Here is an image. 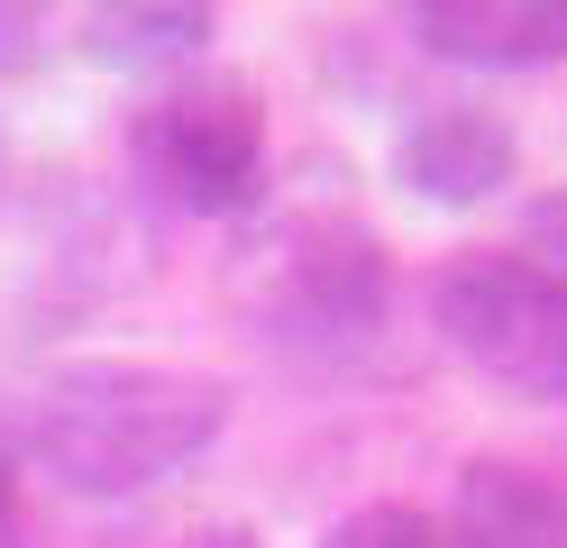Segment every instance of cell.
Masks as SVG:
<instances>
[{
	"label": "cell",
	"mask_w": 567,
	"mask_h": 548,
	"mask_svg": "<svg viewBox=\"0 0 567 548\" xmlns=\"http://www.w3.org/2000/svg\"><path fill=\"white\" fill-rule=\"evenodd\" d=\"M10 503H19V475H10V448H0V521H10Z\"/></svg>",
	"instance_id": "obj_12"
},
{
	"label": "cell",
	"mask_w": 567,
	"mask_h": 548,
	"mask_svg": "<svg viewBox=\"0 0 567 548\" xmlns=\"http://www.w3.org/2000/svg\"><path fill=\"white\" fill-rule=\"evenodd\" d=\"M412 37L476 73H540L567 64V0H431L412 10Z\"/></svg>",
	"instance_id": "obj_6"
},
{
	"label": "cell",
	"mask_w": 567,
	"mask_h": 548,
	"mask_svg": "<svg viewBox=\"0 0 567 548\" xmlns=\"http://www.w3.org/2000/svg\"><path fill=\"white\" fill-rule=\"evenodd\" d=\"M0 210H10V137H0Z\"/></svg>",
	"instance_id": "obj_14"
},
{
	"label": "cell",
	"mask_w": 567,
	"mask_h": 548,
	"mask_svg": "<svg viewBox=\"0 0 567 548\" xmlns=\"http://www.w3.org/2000/svg\"><path fill=\"white\" fill-rule=\"evenodd\" d=\"M229 430V384L193 365H137V356H74L28 393V448L64 494L128 503L174 485L210 457Z\"/></svg>",
	"instance_id": "obj_1"
},
{
	"label": "cell",
	"mask_w": 567,
	"mask_h": 548,
	"mask_svg": "<svg viewBox=\"0 0 567 548\" xmlns=\"http://www.w3.org/2000/svg\"><path fill=\"white\" fill-rule=\"evenodd\" d=\"M229 311L275 348L302 356H358L394 320V256L358 210H266L220 266Z\"/></svg>",
	"instance_id": "obj_2"
},
{
	"label": "cell",
	"mask_w": 567,
	"mask_h": 548,
	"mask_svg": "<svg viewBox=\"0 0 567 548\" xmlns=\"http://www.w3.org/2000/svg\"><path fill=\"white\" fill-rule=\"evenodd\" d=\"M193 548H257L247 530H210V539H193Z\"/></svg>",
	"instance_id": "obj_13"
},
{
	"label": "cell",
	"mask_w": 567,
	"mask_h": 548,
	"mask_svg": "<svg viewBox=\"0 0 567 548\" xmlns=\"http://www.w3.org/2000/svg\"><path fill=\"white\" fill-rule=\"evenodd\" d=\"M522 247H530V266H540V275L567 283V183H549V193L522 201Z\"/></svg>",
	"instance_id": "obj_10"
},
{
	"label": "cell",
	"mask_w": 567,
	"mask_h": 548,
	"mask_svg": "<svg viewBox=\"0 0 567 548\" xmlns=\"http://www.w3.org/2000/svg\"><path fill=\"white\" fill-rule=\"evenodd\" d=\"M321 548H449V521H431L421 503H367V511H348Z\"/></svg>",
	"instance_id": "obj_9"
},
{
	"label": "cell",
	"mask_w": 567,
	"mask_h": 548,
	"mask_svg": "<svg viewBox=\"0 0 567 548\" xmlns=\"http://www.w3.org/2000/svg\"><path fill=\"white\" fill-rule=\"evenodd\" d=\"M128 165L174 210L238 219L257 210V183H266V110L247 83H174L137 110Z\"/></svg>",
	"instance_id": "obj_4"
},
{
	"label": "cell",
	"mask_w": 567,
	"mask_h": 548,
	"mask_svg": "<svg viewBox=\"0 0 567 548\" xmlns=\"http://www.w3.org/2000/svg\"><path fill=\"white\" fill-rule=\"evenodd\" d=\"M210 28L220 19L193 10V0H120V10H83L74 46L111 73H174L210 46Z\"/></svg>",
	"instance_id": "obj_8"
},
{
	"label": "cell",
	"mask_w": 567,
	"mask_h": 548,
	"mask_svg": "<svg viewBox=\"0 0 567 548\" xmlns=\"http://www.w3.org/2000/svg\"><path fill=\"white\" fill-rule=\"evenodd\" d=\"M431 320L485 384L522 402H567V283L540 275L530 256L513 247L449 256L431 283Z\"/></svg>",
	"instance_id": "obj_3"
},
{
	"label": "cell",
	"mask_w": 567,
	"mask_h": 548,
	"mask_svg": "<svg viewBox=\"0 0 567 548\" xmlns=\"http://www.w3.org/2000/svg\"><path fill=\"white\" fill-rule=\"evenodd\" d=\"M449 548H567V485L522 457H476L449 503Z\"/></svg>",
	"instance_id": "obj_7"
},
{
	"label": "cell",
	"mask_w": 567,
	"mask_h": 548,
	"mask_svg": "<svg viewBox=\"0 0 567 548\" xmlns=\"http://www.w3.org/2000/svg\"><path fill=\"white\" fill-rule=\"evenodd\" d=\"M513 165H522L513 128L494 120V110H476V101L421 110V120L403 128V146H394V183H403L412 201H431V210H476V201H494V193L513 183Z\"/></svg>",
	"instance_id": "obj_5"
},
{
	"label": "cell",
	"mask_w": 567,
	"mask_h": 548,
	"mask_svg": "<svg viewBox=\"0 0 567 548\" xmlns=\"http://www.w3.org/2000/svg\"><path fill=\"white\" fill-rule=\"evenodd\" d=\"M38 10H0V64H10V73H28V64H38L47 46H38Z\"/></svg>",
	"instance_id": "obj_11"
}]
</instances>
